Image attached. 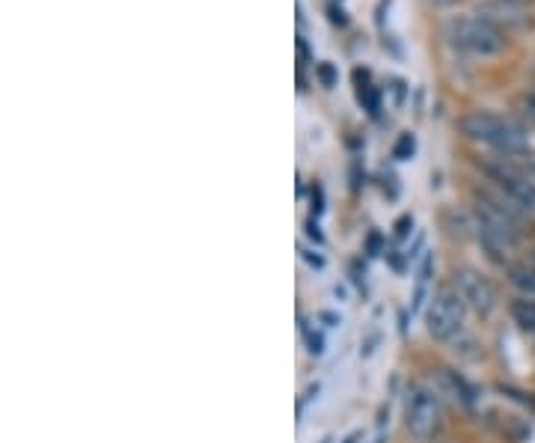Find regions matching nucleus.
<instances>
[{
    "instance_id": "9b49d317",
    "label": "nucleus",
    "mask_w": 535,
    "mask_h": 443,
    "mask_svg": "<svg viewBox=\"0 0 535 443\" xmlns=\"http://www.w3.org/2000/svg\"><path fill=\"white\" fill-rule=\"evenodd\" d=\"M509 313H512V322L518 325V331L524 336L535 339V298H512L509 304Z\"/></svg>"
},
{
    "instance_id": "7ed1b4c3",
    "label": "nucleus",
    "mask_w": 535,
    "mask_h": 443,
    "mask_svg": "<svg viewBox=\"0 0 535 443\" xmlns=\"http://www.w3.org/2000/svg\"><path fill=\"white\" fill-rule=\"evenodd\" d=\"M446 39H449V45L458 48L461 54L482 57V60L500 57V54H506V48H509V33L500 30L497 24H491L488 18L476 15V12L449 18V24H446Z\"/></svg>"
},
{
    "instance_id": "6ab92c4d",
    "label": "nucleus",
    "mask_w": 535,
    "mask_h": 443,
    "mask_svg": "<svg viewBox=\"0 0 535 443\" xmlns=\"http://www.w3.org/2000/svg\"><path fill=\"white\" fill-rule=\"evenodd\" d=\"M428 6H437V9H446V6H455L458 0H426Z\"/></svg>"
},
{
    "instance_id": "39448f33",
    "label": "nucleus",
    "mask_w": 535,
    "mask_h": 443,
    "mask_svg": "<svg viewBox=\"0 0 535 443\" xmlns=\"http://www.w3.org/2000/svg\"><path fill=\"white\" fill-rule=\"evenodd\" d=\"M467 304L461 298V292L455 289V283H446L434 292L426 313V331L431 339L446 342V345H458L467 336Z\"/></svg>"
},
{
    "instance_id": "6e6552de",
    "label": "nucleus",
    "mask_w": 535,
    "mask_h": 443,
    "mask_svg": "<svg viewBox=\"0 0 535 443\" xmlns=\"http://www.w3.org/2000/svg\"><path fill=\"white\" fill-rule=\"evenodd\" d=\"M437 393L443 399H449L455 408L461 411H473L479 405V396H476V387L458 372V369H437Z\"/></svg>"
},
{
    "instance_id": "2eb2a0df",
    "label": "nucleus",
    "mask_w": 535,
    "mask_h": 443,
    "mask_svg": "<svg viewBox=\"0 0 535 443\" xmlns=\"http://www.w3.org/2000/svg\"><path fill=\"white\" fill-rule=\"evenodd\" d=\"M414 149H417V143H414V137H411V134H402V140L396 143V149H393V155L405 161V158H411V155H414Z\"/></svg>"
},
{
    "instance_id": "f8f14e48",
    "label": "nucleus",
    "mask_w": 535,
    "mask_h": 443,
    "mask_svg": "<svg viewBox=\"0 0 535 443\" xmlns=\"http://www.w3.org/2000/svg\"><path fill=\"white\" fill-rule=\"evenodd\" d=\"M518 116H521V122L530 128L535 125V87L533 90H527V93H521V99H518Z\"/></svg>"
},
{
    "instance_id": "aec40b11",
    "label": "nucleus",
    "mask_w": 535,
    "mask_h": 443,
    "mask_svg": "<svg viewBox=\"0 0 535 443\" xmlns=\"http://www.w3.org/2000/svg\"><path fill=\"white\" fill-rule=\"evenodd\" d=\"M503 3H509V6H518V9H527L533 0H503Z\"/></svg>"
},
{
    "instance_id": "0eeeda50",
    "label": "nucleus",
    "mask_w": 535,
    "mask_h": 443,
    "mask_svg": "<svg viewBox=\"0 0 535 443\" xmlns=\"http://www.w3.org/2000/svg\"><path fill=\"white\" fill-rule=\"evenodd\" d=\"M452 283L461 292L467 310H473L476 316L491 319L500 310V292H497V286L482 271H476V268H458Z\"/></svg>"
},
{
    "instance_id": "f03ea898",
    "label": "nucleus",
    "mask_w": 535,
    "mask_h": 443,
    "mask_svg": "<svg viewBox=\"0 0 535 443\" xmlns=\"http://www.w3.org/2000/svg\"><path fill=\"white\" fill-rule=\"evenodd\" d=\"M458 131L470 143L497 152V158H512V155H521V152L533 149L530 128L521 119L503 116V113L467 111L458 119Z\"/></svg>"
},
{
    "instance_id": "a211bd4d",
    "label": "nucleus",
    "mask_w": 535,
    "mask_h": 443,
    "mask_svg": "<svg viewBox=\"0 0 535 443\" xmlns=\"http://www.w3.org/2000/svg\"><path fill=\"white\" fill-rule=\"evenodd\" d=\"M298 54H301V60H304V63L313 57V54H310V45H307V39H304V36H298Z\"/></svg>"
},
{
    "instance_id": "423d86ee",
    "label": "nucleus",
    "mask_w": 535,
    "mask_h": 443,
    "mask_svg": "<svg viewBox=\"0 0 535 443\" xmlns=\"http://www.w3.org/2000/svg\"><path fill=\"white\" fill-rule=\"evenodd\" d=\"M482 173H485V185L500 191L521 215H527L530 221H535V182L527 173H521L515 164H509L503 158L485 161Z\"/></svg>"
},
{
    "instance_id": "f3484780",
    "label": "nucleus",
    "mask_w": 535,
    "mask_h": 443,
    "mask_svg": "<svg viewBox=\"0 0 535 443\" xmlns=\"http://www.w3.org/2000/svg\"><path fill=\"white\" fill-rule=\"evenodd\" d=\"M330 21H333V24H339V27H345V24H348L345 12H342L339 6H333V3H330Z\"/></svg>"
},
{
    "instance_id": "20e7f679",
    "label": "nucleus",
    "mask_w": 535,
    "mask_h": 443,
    "mask_svg": "<svg viewBox=\"0 0 535 443\" xmlns=\"http://www.w3.org/2000/svg\"><path fill=\"white\" fill-rule=\"evenodd\" d=\"M402 420L405 429L414 441L428 443L443 432L446 411H443V396L437 393L434 384L426 381H411L405 390V405H402Z\"/></svg>"
},
{
    "instance_id": "1a4fd4ad",
    "label": "nucleus",
    "mask_w": 535,
    "mask_h": 443,
    "mask_svg": "<svg viewBox=\"0 0 535 443\" xmlns=\"http://www.w3.org/2000/svg\"><path fill=\"white\" fill-rule=\"evenodd\" d=\"M476 15L488 18L491 24H497V27L506 30V33H509L512 27H524V24H527L524 9L509 6V3H503V0H485V3H479V6H476Z\"/></svg>"
},
{
    "instance_id": "dca6fc26",
    "label": "nucleus",
    "mask_w": 535,
    "mask_h": 443,
    "mask_svg": "<svg viewBox=\"0 0 535 443\" xmlns=\"http://www.w3.org/2000/svg\"><path fill=\"white\" fill-rule=\"evenodd\" d=\"M316 72H319L321 84H324L327 90H330V87H336V69H333L330 63H319V69H316Z\"/></svg>"
},
{
    "instance_id": "ddd939ff",
    "label": "nucleus",
    "mask_w": 535,
    "mask_h": 443,
    "mask_svg": "<svg viewBox=\"0 0 535 443\" xmlns=\"http://www.w3.org/2000/svg\"><path fill=\"white\" fill-rule=\"evenodd\" d=\"M503 161L515 164L521 173H527V176H530V179L535 182V149H527V152H521V155H512V158H503Z\"/></svg>"
},
{
    "instance_id": "4468645a",
    "label": "nucleus",
    "mask_w": 535,
    "mask_h": 443,
    "mask_svg": "<svg viewBox=\"0 0 535 443\" xmlns=\"http://www.w3.org/2000/svg\"><path fill=\"white\" fill-rule=\"evenodd\" d=\"M357 99H360V105H366V108H369V113H378V108H381V93H378L372 84L357 87Z\"/></svg>"
},
{
    "instance_id": "412c9836",
    "label": "nucleus",
    "mask_w": 535,
    "mask_h": 443,
    "mask_svg": "<svg viewBox=\"0 0 535 443\" xmlns=\"http://www.w3.org/2000/svg\"><path fill=\"white\" fill-rule=\"evenodd\" d=\"M527 259H530V262H533V265H535V244H533V247H530V256H527Z\"/></svg>"
},
{
    "instance_id": "f257e3e1",
    "label": "nucleus",
    "mask_w": 535,
    "mask_h": 443,
    "mask_svg": "<svg viewBox=\"0 0 535 443\" xmlns=\"http://www.w3.org/2000/svg\"><path fill=\"white\" fill-rule=\"evenodd\" d=\"M527 223L530 218L521 215L500 191L491 185H479L473 194V232L479 247L494 265L509 268L518 262V250L527 238Z\"/></svg>"
},
{
    "instance_id": "9d476101",
    "label": "nucleus",
    "mask_w": 535,
    "mask_h": 443,
    "mask_svg": "<svg viewBox=\"0 0 535 443\" xmlns=\"http://www.w3.org/2000/svg\"><path fill=\"white\" fill-rule=\"evenodd\" d=\"M506 277H509V286L515 289L518 298H535V265L530 259L512 262L506 268Z\"/></svg>"
}]
</instances>
